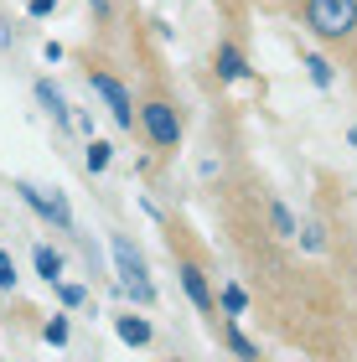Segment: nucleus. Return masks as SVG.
Instances as JSON below:
<instances>
[{"label": "nucleus", "instance_id": "aec40b11", "mask_svg": "<svg viewBox=\"0 0 357 362\" xmlns=\"http://www.w3.org/2000/svg\"><path fill=\"white\" fill-rule=\"evenodd\" d=\"M52 11H57V0H26V16H37V21L52 16Z\"/></svg>", "mask_w": 357, "mask_h": 362}, {"label": "nucleus", "instance_id": "f8f14e48", "mask_svg": "<svg viewBox=\"0 0 357 362\" xmlns=\"http://www.w3.org/2000/svg\"><path fill=\"white\" fill-rule=\"evenodd\" d=\"M109 160H115V145L109 140H88V151H83V166L99 176V171H109Z\"/></svg>", "mask_w": 357, "mask_h": 362}, {"label": "nucleus", "instance_id": "f3484780", "mask_svg": "<svg viewBox=\"0 0 357 362\" xmlns=\"http://www.w3.org/2000/svg\"><path fill=\"white\" fill-rule=\"evenodd\" d=\"M243 305H249V295H243L238 285H228V290H223V310H228V316H243Z\"/></svg>", "mask_w": 357, "mask_h": 362}, {"label": "nucleus", "instance_id": "7ed1b4c3", "mask_svg": "<svg viewBox=\"0 0 357 362\" xmlns=\"http://www.w3.org/2000/svg\"><path fill=\"white\" fill-rule=\"evenodd\" d=\"M140 129L156 151H176L182 145V114H176L171 98H145L140 104Z\"/></svg>", "mask_w": 357, "mask_h": 362}, {"label": "nucleus", "instance_id": "f257e3e1", "mask_svg": "<svg viewBox=\"0 0 357 362\" xmlns=\"http://www.w3.org/2000/svg\"><path fill=\"white\" fill-rule=\"evenodd\" d=\"M109 249H115V274H119V290H124L135 305H156V285H151V269H145L140 249H135V243H129L124 233L109 238Z\"/></svg>", "mask_w": 357, "mask_h": 362}, {"label": "nucleus", "instance_id": "6e6552de", "mask_svg": "<svg viewBox=\"0 0 357 362\" xmlns=\"http://www.w3.org/2000/svg\"><path fill=\"white\" fill-rule=\"evenodd\" d=\"M115 332H119L124 347H151V337H156L145 316H115Z\"/></svg>", "mask_w": 357, "mask_h": 362}, {"label": "nucleus", "instance_id": "4468645a", "mask_svg": "<svg viewBox=\"0 0 357 362\" xmlns=\"http://www.w3.org/2000/svg\"><path fill=\"white\" fill-rule=\"evenodd\" d=\"M228 347H233V352H238L243 362H259V347H254V341L238 332V326H228Z\"/></svg>", "mask_w": 357, "mask_h": 362}, {"label": "nucleus", "instance_id": "20e7f679", "mask_svg": "<svg viewBox=\"0 0 357 362\" xmlns=\"http://www.w3.org/2000/svg\"><path fill=\"white\" fill-rule=\"evenodd\" d=\"M16 192H21V202L37 212L42 223H52L57 233H73V207H68V197H62L57 187L42 192V187H31V181H16Z\"/></svg>", "mask_w": 357, "mask_h": 362}, {"label": "nucleus", "instance_id": "a211bd4d", "mask_svg": "<svg viewBox=\"0 0 357 362\" xmlns=\"http://www.w3.org/2000/svg\"><path fill=\"white\" fill-rule=\"evenodd\" d=\"M300 243H305L311 254H321V249H327V238H321V223H305V228H300Z\"/></svg>", "mask_w": 357, "mask_h": 362}, {"label": "nucleus", "instance_id": "ddd939ff", "mask_svg": "<svg viewBox=\"0 0 357 362\" xmlns=\"http://www.w3.org/2000/svg\"><path fill=\"white\" fill-rule=\"evenodd\" d=\"M305 73H311V83H316V88H332V83H336V73H332V62H327V57H316V52H311V57H305Z\"/></svg>", "mask_w": 357, "mask_h": 362}, {"label": "nucleus", "instance_id": "423d86ee", "mask_svg": "<svg viewBox=\"0 0 357 362\" xmlns=\"http://www.w3.org/2000/svg\"><path fill=\"white\" fill-rule=\"evenodd\" d=\"M182 290L192 295V305H197L202 316H218V295H213V285H207L202 264H182Z\"/></svg>", "mask_w": 357, "mask_h": 362}, {"label": "nucleus", "instance_id": "dca6fc26", "mask_svg": "<svg viewBox=\"0 0 357 362\" xmlns=\"http://www.w3.org/2000/svg\"><path fill=\"white\" fill-rule=\"evenodd\" d=\"M57 300L68 305V310H78V305L88 300V290H83V285H57Z\"/></svg>", "mask_w": 357, "mask_h": 362}, {"label": "nucleus", "instance_id": "2eb2a0df", "mask_svg": "<svg viewBox=\"0 0 357 362\" xmlns=\"http://www.w3.org/2000/svg\"><path fill=\"white\" fill-rule=\"evenodd\" d=\"M42 337L52 341V347H62V341H68V316H52V321L42 326Z\"/></svg>", "mask_w": 357, "mask_h": 362}, {"label": "nucleus", "instance_id": "0eeeda50", "mask_svg": "<svg viewBox=\"0 0 357 362\" xmlns=\"http://www.w3.org/2000/svg\"><path fill=\"white\" fill-rule=\"evenodd\" d=\"M37 104H42L47 114H52V119H57L62 129H73V109H68V98L57 93V83H52V78H37Z\"/></svg>", "mask_w": 357, "mask_h": 362}, {"label": "nucleus", "instance_id": "9d476101", "mask_svg": "<svg viewBox=\"0 0 357 362\" xmlns=\"http://www.w3.org/2000/svg\"><path fill=\"white\" fill-rule=\"evenodd\" d=\"M31 259H37V274L47 279V285H62V254L52 249V243H37V254H31Z\"/></svg>", "mask_w": 357, "mask_h": 362}, {"label": "nucleus", "instance_id": "4be33fe9", "mask_svg": "<svg viewBox=\"0 0 357 362\" xmlns=\"http://www.w3.org/2000/svg\"><path fill=\"white\" fill-rule=\"evenodd\" d=\"M171 362H182V357H171Z\"/></svg>", "mask_w": 357, "mask_h": 362}, {"label": "nucleus", "instance_id": "412c9836", "mask_svg": "<svg viewBox=\"0 0 357 362\" xmlns=\"http://www.w3.org/2000/svg\"><path fill=\"white\" fill-rule=\"evenodd\" d=\"M16 42V26H6V16H0V47H11Z\"/></svg>", "mask_w": 357, "mask_h": 362}, {"label": "nucleus", "instance_id": "9b49d317", "mask_svg": "<svg viewBox=\"0 0 357 362\" xmlns=\"http://www.w3.org/2000/svg\"><path fill=\"white\" fill-rule=\"evenodd\" d=\"M269 228L280 238H300V223H295V212H290L285 202H269Z\"/></svg>", "mask_w": 357, "mask_h": 362}, {"label": "nucleus", "instance_id": "6ab92c4d", "mask_svg": "<svg viewBox=\"0 0 357 362\" xmlns=\"http://www.w3.org/2000/svg\"><path fill=\"white\" fill-rule=\"evenodd\" d=\"M16 279H21V274H16V259L0 249V290H16Z\"/></svg>", "mask_w": 357, "mask_h": 362}, {"label": "nucleus", "instance_id": "f03ea898", "mask_svg": "<svg viewBox=\"0 0 357 362\" xmlns=\"http://www.w3.org/2000/svg\"><path fill=\"white\" fill-rule=\"evenodd\" d=\"M305 26L321 42H347L357 31V0H305Z\"/></svg>", "mask_w": 357, "mask_h": 362}, {"label": "nucleus", "instance_id": "1a4fd4ad", "mask_svg": "<svg viewBox=\"0 0 357 362\" xmlns=\"http://www.w3.org/2000/svg\"><path fill=\"white\" fill-rule=\"evenodd\" d=\"M213 62H218V78H228V83H238V78H249V62H243V52H238L233 42H223Z\"/></svg>", "mask_w": 357, "mask_h": 362}, {"label": "nucleus", "instance_id": "39448f33", "mask_svg": "<svg viewBox=\"0 0 357 362\" xmlns=\"http://www.w3.org/2000/svg\"><path fill=\"white\" fill-rule=\"evenodd\" d=\"M88 83H93V93L104 98V109L115 114V124H135V98H129V88L119 83L115 73H104V68H88Z\"/></svg>", "mask_w": 357, "mask_h": 362}]
</instances>
